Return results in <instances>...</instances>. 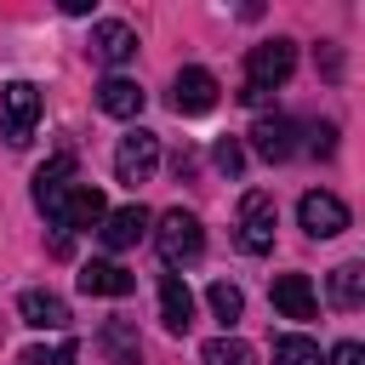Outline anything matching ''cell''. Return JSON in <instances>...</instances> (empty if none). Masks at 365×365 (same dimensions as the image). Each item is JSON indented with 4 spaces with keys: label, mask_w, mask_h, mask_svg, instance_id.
<instances>
[{
    "label": "cell",
    "mask_w": 365,
    "mask_h": 365,
    "mask_svg": "<svg viewBox=\"0 0 365 365\" xmlns=\"http://www.w3.org/2000/svg\"><path fill=\"white\" fill-rule=\"evenodd\" d=\"M291 68H297V46L291 40H262V46H251V57H245V103H262L274 86H285L291 80Z\"/></svg>",
    "instance_id": "cell-1"
},
{
    "label": "cell",
    "mask_w": 365,
    "mask_h": 365,
    "mask_svg": "<svg viewBox=\"0 0 365 365\" xmlns=\"http://www.w3.org/2000/svg\"><path fill=\"white\" fill-rule=\"evenodd\" d=\"M154 245H160V262L165 268H188L205 251V228H200L194 211H165L160 228H154Z\"/></svg>",
    "instance_id": "cell-2"
},
{
    "label": "cell",
    "mask_w": 365,
    "mask_h": 365,
    "mask_svg": "<svg viewBox=\"0 0 365 365\" xmlns=\"http://www.w3.org/2000/svg\"><path fill=\"white\" fill-rule=\"evenodd\" d=\"M57 228H63V240L74 234V228H97L103 217H108V205H103V188H91V182H68L57 200H51V211H46Z\"/></svg>",
    "instance_id": "cell-3"
},
{
    "label": "cell",
    "mask_w": 365,
    "mask_h": 365,
    "mask_svg": "<svg viewBox=\"0 0 365 365\" xmlns=\"http://www.w3.org/2000/svg\"><path fill=\"white\" fill-rule=\"evenodd\" d=\"M274 228H279V205H274V194L251 188V194L240 200V251H251V257L274 251Z\"/></svg>",
    "instance_id": "cell-4"
},
{
    "label": "cell",
    "mask_w": 365,
    "mask_h": 365,
    "mask_svg": "<svg viewBox=\"0 0 365 365\" xmlns=\"http://www.w3.org/2000/svg\"><path fill=\"white\" fill-rule=\"evenodd\" d=\"M0 120H6V143H29L34 137V120H40V86L34 80H6L0 91Z\"/></svg>",
    "instance_id": "cell-5"
},
{
    "label": "cell",
    "mask_w": 365,
    "mask_h": 365,
    "mask_svg": "<svg viewBox=\"0 0 365 365\" xmlns=\"http://www.w3.org/2000/svg\"><path fill=\"white\" fill-rule=\"evenodd\" d=\"M154 165H160V137H154V131H143V125H137V131H125V137H120V148H114V177L137 188V182H148V177H154Z\"/></svg>",
    "instance_id": "cell-6"
},
{
    "label": "cell",
    "mask_w": 365,
    "mask_h": 365,
    "mask_svg": "<svg viewBox=\"0 0 365 365\" xmlns=\"http://www.w3.org/2000/svg\"><path fill=\"white\" fill-rule=\"evenodd\" d=\"M297 217H302V228H308L314 240H336V234L348 228V205H342L336 194H325V188H308L302 205H297Z\"/></svg>",
    "instance_id": "cell-7"
},
{
    "label": "cell",
    "mask_w": 365,
    "mask_h": 365,
    "mask_svg": "<svg viewBox=\"0 0 365 365\" xmlns=\"http://www.w3.org/2000/svg\"><path fill=\"white\" fill-rule=\"evenodd\" d=\"M217 103V74L211 68H177L171 80V108L177 114H205Z\"/></svg>",
    "instance_id": "cell-8"
},
{
    "label": "cell",
    "mask_w": 365,
    "mask_h": 365,
    "mask_svg": "<svg viewBox=\"0 0 365 365\" xmlns=\"http://www.w3.org/2000/svg\"><path fill=\"white\" fill-rule=\"evenodd\" d=\"M91 57L108 63V68L131 63V57H137V29H131V23H114V17L97 23V29H91Z\"/></svg>",
    "instance_id": "cell-9"
},
{
    "label": "cell",
    "mask_w": 365,
    "mask_h": 365,
    "mask_svg": "<svg viewBox=\"0 0 365 365\" xmlns=\"http://www.w3.org/2000/svg\"><path fill=\"white\" fill-rule=\"evenodd\" d=\"M251 148H257L262 160H291V154H297V120H285V114L257 120V125H251Z\"/></svg>",
    "instance_id": "cell-10"
},
{
    "label": "cell",
    "mask_w": 365,
    "mask_h": 365,
    "mask_svg": "<svg viewBox=\"0 0 365 365\" xmlns=\"http://www.w3.org/2000/svg\"><path fill=\"white\" fill-rule=\"evenodd\" d=\"M274 308H279L285 319H314V314H319V297H314L308 274H279V279H274Z\"/></svg>",
    "instance_id": "cell-11"
},
{
    "label": "cell",
    "mask_w": 365,
    "mask_h": 365,
    "mask_svg": "<svg viewBox=\"0 0 365 365\" xmlns=\"http://www.w3.org/2000/svg\"><path fill=\"white\" fill-rule=\"evenodd\" d=\"M17 314H23V325H34V331H63V325H68V302H63L57 291H23V297H17Z\"/></svg>",
    "instance_id": "cell-12"
},
{
    "label": "cell",
    "mask_w": 365,
    "mask_h": 365,
    "mask_svg": "<svg viewBox=\"0 0 365 365\" xmlns=\"http://www.w3.org/2000/svg\"><path fill=\"white\" fill-rule=\"evenodd\" d=\"M97 108L114 114V120H137V114H143V86L125 80V74H108V80L97 86Z\"/></svg>",
    "instance_id": "cell-13"
},
{
    "label": "cell",
    "mask_w": 365,
    "mask_h": 365,
    "mask_svg": "<svg viewBox=\"0 0 365 365\" xmlns=\"http://www.w3.org/2000/svg\"><path fill=\"white\" fill-rule=\"evenodd\" d=\"M143 234H148V211L143 205H120V211L103 217V245L108 251H131Z\"/></svg>",
    "instance_id": "cell-14"
},
{
    "label": "cell",
    "mask_w": 365,
    "mask_h": 365,
    "mask_svg": "<svg viewBox=\"0 0 365 365\" xmlns=\"http://www.w3.org/2000/svg\"><path fill=\"white\" fill-rule=\"evenodd\" d=\"M160 319H165V331H188L194 325V291L182 285V274H165L160 279Z\"/></svg>",
    "instance_id": "cell-15"
},
{
    "label": "cell",
    "mask_w": 365,
    "mask_h": 365,
    "mask_svg": "<svg viewBox=\"0 0 365 365\" xmlns=\"http://www.w3.org/2000/svg\"><path fill=\"white\" fill-rule=\"evenodd\" d=\"M97 348H103L114 365H143V342H137V325H131V319H103Z\"/></svg>",
    "instance_id": "cell-16"
},
{
    "label": "cell",
    "mask_w": 365,
    "mask_h": 365,
    "mask_svg": "<svg viewBox=\"0 0 365 365\" xmlns=\"http://www.w3.org/2000/svg\"><path fill=\"white\" fill-rule=\"evenodd\" d=\"M131 285H137V279H131L120 262H86V268H80V291H86V297H125Z\"/></svg>",
    "instance_id": "cell-17"
},
{
    "label": "cell",
    "mask_w": 365,
    "mask_h": 365,
    "mask_svg": "<svg viewBox=\"0 0 365 365\" xmlns=\"http://www.w3.org/2000/svg\"><path fill=\"white\" fill-rule=\"evenodd\" d=\"M68 177H74V160H68V154L46 160V165L34 171V205H40V211H51V200L68 188Z\"/></svg>",
    "instance_id": "cell-18"
},
{
    "label": "cell",
    "mask_w": 365,
    "mask_h": 365,
    "mask_svg": "<svg viewBox=\"0 0 365 365\" xmlns=\"http://www.w3.org/2000/svg\"><path fill=\"white\" fill-rule=\"evenodd\" d=\"M331 302H336V308H359V302H365V268H359V262L331 268Z\"/></svg>",
    "instance_id": "cell-19"
},
{
    "label": "cell",
    "mask_w": 365,
    "mask_h": 365,
    "mask_svg": "<svg viewBox=\"0 0 365 365\" xmlns=\"http://www.w3.org/2000/svg\"><path fill=\"white\" fill-rule=\"evenodd\" d=\"M200 359H205V365H257V348L222 331V336H211V342L200 348Z\"/></svg>",
    "instance_id": "cell-20"
},
{
    "label": "cell",
    "mask_w": 365,
    "mask_h": 365,
    "mask_svg": "<svg viewBox=\"0 0 365 365\" xmlns=\"http://www.w3.org/2000/svg\"><path fill=\"white\" fill-rule=\"evenodd\" d=\"M274 365H325V359H319V342H308V336H279V342H274Z\"/></svg>",
    "instance_id": "cell-21"
},
{
    "label": "cell",
    "mask_w": 365,
    "mask_h": 365,
    "mask_svg": "<svg viewBox=\"0 0 365 365\" xmlns=\"http://www.w3.org/2000/svg\"><path fill=\"white\" fill-rule=\"evenodd\" d=\"M211 314H217L222 325H240V314H245V297H240V285L217 279V285H211Z\"/></svg>",
    "instance_id": "cell-22"
},
{
    "label": "cell",
    "mask_w": 365,
    "mask_h": 365,
    "mask_svg": "<svg viewBox=\"0 0 365 365\" xmlns=\"http://www.w3.org/2000/svg\"><path fill=\"white\" fill-rule=\"evenodd\" d=\"M74 359H80L74 342H51V348L40 342V348H23V354H17V365H74Z\"/></svg>",
    "instance_id": "cell-23"
},
{
    "label": "cell",
    "mask_w": 365,
    "mask_h": 365,
    "mask_svg": "<svg viewBox=\"0 0 365 365\" xmlns=\"http://www.w3.org/2000/svg\"><path fill=\"white\" fill-rule=\"evenodd\" d=\"M211 160H217V171H228V177L245 165V154H240V143H234V137H222V143L211 148Z\"/></svg>",
    "instance_id": "cell-24"
},
{
    "label": "cell",
    "mask_w": 365,
    "mask_h": 365,
    "mask_svg": "<svg viewBox=\"0 0 365 365\" xmlns=\"http://www.w3.org/2000/svg\"><path fill=\"white\" fill-rule=\"evenodd\" d=\"M331 365H365V348L359 342H336L331 348Z\"/></svg>",
    "instance_id": "cell-25"
},
{
    "label": "cell",
    "mask_w": 365,
    "mask_h": 365,
    "mask_svg": "<svg viewBox=\"0 0 365 365\" xmlns=\"http://www.w3.org/2000/svg\"><path fill=\"white\" fill-rule=\"evenodd\" d=\"M314 154H331L336 148V125H314V143H308Z\"/></svg>",
    "instance_id": "cell-26"
}]
</instances>
